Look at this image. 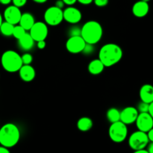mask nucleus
Returning a JSON list of instances; mask_svg holds the SVG:
<instances>
[{"mask_svg":"<svg viewBox=\"0 0 153 153\" xmlns=\"http://www.w3.org/2000/svg\"><path fill=\"white\" fill-rule=\"evenodd\" d=\"M123 52L119 45L116 43H106L103 45L99 52V59L105 67H110L118 64L122 59Z\"/></svg>","mask_w":153,"mask_h":153,"instance_id":"1","label":"nucleus"},{"mask_svg":"<svg viewBox=\"0 0 153 153\" xmlns=\"http://www.w3.org/2000/svg\"><path fill=\"white\" fill-rule=\"evenodd\" d=\"M102 35V27L97 21H88L81 28V36L87 43L97 44L100 41Z\"/></svg>","mask_w":153,"mask_h":153,"instance_id":"2","label":"nucleus"},{"mask_svg":"<svg viewBox=\"0 0 153 153\" xmlns=\"http://www.w3.org/2000/svg\"><path fill=\"white\" fill-rule=\"evenodd\" d=\"M20 139V131L17 126L12 123L4 124L0 128V144L7 148L16 146Z\"/></svg>","mask_w":153,"mask_h":153,"instance_id":"3","label":"nucleus"},{"mask_svg":"<svg viewBox=\"0 0 153 153\" xmlns=\"http://www.w3.org/2000/svg\"><path fill=\"white\" fill-rule=\"evenodd\" d=\"M1 64L5 71L16 73L22 65L21 55L13 50L5 51L1 57Z\"/></svg>","mask_w":153,"mask_h":153,"instance_id":"4","label":"nucleus"},{"mask_svg":"<svg viewBox=\"0 0 153 153\" xmlns=\"http://www.w3.org/2000/svg\"><path fill=\"white\" fill-rule=\"evenodd\" d=\"M108 135L111 140L117 143L123 142L128 135L127 125L120 120L112 123L108 129Z\"/></svg>","mask_w":153,"mask_h":153,"instance_id":"5","label":"nucleus"},{"mask_svg":"<svg viewBox=\"0 0 153 153\" xmlns=\"http://www.w3.org/2000/svg\"><path fill=\"white\" fill-rule=\"evenodd\" d=\"M146 132L138 130L133 132L128 138V145L131 149L136 152L140 149H145L149 143Z\"/></svg>","mask_w":153,"mask_h":153,"instance_id":"6","label":"nucleus"},{"mask_svg":"<svg viewBox=\"0 0 153 153\" xmlns=\"http://www.w3.org/2000/svg\"><path fill=\"white\" fill-rule=\"evenodd\" d=\"M44 20L47 25L51 26L58 25L64 20L63 10L55 5L49 7L44 13Z\"/></svg>","mask_w":153,"mask_h":153,"instance_id":"7","label":"nucleus"},{"mask_svg":"<svg viewBox=\"0 0 153 153\" xmlns=\"http://www.w3.org/2000/svg\"><path fill=\"white\" fill-rule=\"evenodd\" d=\"M29 34L35 42L46 40L49 34L47 24L43 22H35L30 28Z\"/></svg>","mask_w":153,"mask_h":153,"instance_id":"8","label":"nucleus"},{"mask_svg":"<svg viewBox=\"0 0 153 153\" xmlns=\"http://www.w3.org/2000/svg\"><path fill=\"white\" fill-rule=\"evenodd\" d=\"M86 42L84 40L82 36H72L66 42V49L70 53H81L85 47Z\"/></svg>","mask_w":153,"mask_h":153,"instance_id":"9","label":"nucleus"},{"mask_svg":"<svg viewBox=\"0 0 153 153\" xmlns=\"http://www.w3.org/2000/svg\"><path fill=\"white\" fill-rule=\"evenodd\" d=\"M137 129L147 132L153 128V117L148 112L139 113L135 122Z\"/></svg>","mask_w":153,"mask_h":153,"instance_id":"10","label":"nucleus"},{"mask_svg":"<svg viewBox=\"0 0 153 153\" xmlns=\"http://www.w3.org/2000/svg\"><path fill=\"white\" fill-rule=\"evenodd\" d=\"M63 16L66 22L73 25H76L79 23L82 19V13L79 9L71 5L63 10Z\"/></svg>","mask_w":153,"mask_h":153,"instance_id":"11","label":"nucleus"},{"mask_svg":"<svg viewBox=\"0 0 153 153\" xmlns=\"http://www.w3.org/2000/svg\"><path fill=\"white\" fill-rule=\"evenodd\" d=\"M21 10H19V7H16L15 5H10L4 11V18L6 22L11 23L13 25H16L19 23V19H20Z\"/></svg>","mask_w":153,"mask_h":153,"instance_id":"12","label":"nucleus"},{"mask_svg":"<svg viewBox=\"0 0 153 153\" xmlns=\"http://www.w3.org/2000/svg\"><path fill=\"white\" fill-rule=\"evenodd\" d=\"M139 112L135 107L128 106L120 111V121L126 125H130L135 122Z\"/></svg>","mask_w":153,"mask_h":153,"instance_id":"13","label":"nucleus"},{"mask_svg":"<svg viewBox=\"0 0 153 153\" xmlns=\"http://www.w3.org/2000/svg\"><path fill=\"white\" fill-rule=\"evenodd\" d=\"M18 72L20 79L25 82H31L36 76L35 69L31 64H22Z\"/></svg>","mask_w":153,"mask_h":153,"instance_id":"14","label":"nucleus"},{"mask_svg":"<svg viewBox=\"0 0 153 153\" xmlns=\"http://www.w3.org/2000/svg\"><path fill=\"white\" fill-rule=\"evenodd\" d=\"M149 10V5L148 2L143 1L142 0L137 1L134 4L132 7V13L134 16L138 18H142L148 14Z\"/></svg>","mask_w":153,"mask_h":153,"instance_id":"15","label":"nucleus"},{"mask_svg":"<svg viewBox=\"0 0 153 153\" xmlns=\"http://www.w3.org/2000/svg\"><path fill=\"white\" fill-rule=\"evenodd\" d=\"M18 40V46L19 49L28 52L31 50L34 46V39L32 38L29 33H25L24 35H22L20 38L17 39Z\"/></svg>","mask_w":153,"mask_h":153,"instance_id":"16","label":"nucleus"},{"mask_svg":"<svg viewBox=\"0 0 153 153\" xmlns=\"http://www.w3.org/2000/svg\"><path fill=\"white\" fill-rule=\"evenodd\" d=\"M140 99L141 101L146 103H151L153 102V87L149 84L143 85L140 88Z\"/></svg>","mask_w":153,"mask_h":153,"instance_id":"17","label":"nucleus"},{"mask_svg":"<svg viewBox=\"0 0 153 153\" xmlns=\"http://www.w3.org/2000/svg\"><path fill=\"white\" fill-rule=\"evenodd\" d=\"M35 22L34 16L31 13H24L21 15L20 19H19V25H20L25 31H29L30 28L32 27L34 23Z\"/></svg>","mask_w":153,"mask_h":153,"instance_id":"18","label":"nucleus"},{"mask_svg":"<svg viewBox=\"0 0 153 153\" xmlns=\"http://www.w3.org/2000/svg\"><path fill=\"white\" fill-rule=\"evenodd\" d=\"M104 69V64H102V62L99 58L92 60V61L89 63L88 67V72H89L91 75H94V76L100 75V73H102Z\"/></svg>","mask_w":153,"mask_h":153,"instance_id":"19","label":"nucleus"},{"mask_svg":"<svg viewBox=\"0 0 153 153\" xmlns=\"http://www.w3.org/2000/svg\"><path fill=\"white\" fill-rule=\"evenodd\" d=\"M93 126H94V122L91 118L88 117H81L77 122L78 129L83 132H86V131L91 130Z\"/></svg>","mask_w":153,"mask_h":153,"instance_id":"20","label":"nucleus"},{"mask_svg":"<svg viewBox=\"0 0 153 153\" xmlns=\"http://www.w3.org/2000/svg\"><path fill=\"white\" fill-rule=\"evenodd\" d=\"M106 117L111 123L120 120V111L116 108H111L106 113Z\"/></svg>","mask_w":153,"mask_h":153,"instance_id":"21","label":"nucleus"},{"mask_svg":"<svg viewBox=\"0 0 153 153\" xmlns=\"http://www.w3.org/2000/svg\"><path fill=\"white\" fill-rule=\"evenodd\" d=\"M14 25H15L9 23V22H6V21L2 22V23L0 25V33L2 34L4 36H6V37L12 36Z\"/></svg>","mask_w":153,"mask_h":153,"instance_id":"22","label":"nucleus"},{"mask_svg":"<svg viewBox=\"0 0 153 153\" xmlns=\"http://www.w3.org/2000/svg\"><path fill=\"white\" fill-rule=\"evenodd\" d=\"M25 33H26V31H25L20 25H17V24H16V25H14V27H13L12 36H13L16 39H19L20 38L22 35H24Z\"/></svg>","mask_w":153,"mask_h":153,"instance_id":"23","label":"nucleus"},{"mask_svg":"<svg viewBox=\"0 0 153 153\" xmlns=\"http://www.w3.org/2000/svg\"><path fill=\"white\" fill-rule=\"evenodd\" d=\"M94 51H95V46H94V45L86 43L82 53H83L85 55H91L94 53Z\"/></svg>","mask_w":153,"mask_h":153,"instance_id":"24","label":"nucleus"},{"mask_svg":"<svg viewBox=\"0 0 153 153\" xmlns=\"http://www.w3.org/2000/svg\"><path fill=\"white\" fill-rule=\"evenodd\" d=\"M22 64H31L33 61V56L28 52H25L21 56Z\"/></svg>","mask_w":153,"mask_h":153,"instance_id":"25","label":"nucleus"},{"mask_svg":"<svg viewBox=\"0 0 153 153\" xmlns=\"http://www.w3.org/2000/svg\"><path fill=\"white\" fill-rule=\"evenodd\" d=\"M68 34L70 37H72V36H80L81 28L77 26V25H73L68 30Z\"/></svg>","mask_w":153,"mask_h":153,"instance_id":"26","label":"nucleus"},{"mask_svg":"<svg viewBox=\"0 0 153 153\" xmlns=\"http://www.w3.org/2000/svg\"><path fill=\"white\" fill-rule=\"evenodd\" d=\"M149 103L144 102L141 101L140 102L138 103L137 107L136 108L137 110L138 111L139 113H143V112H148V108H149Z\"/></svg>","mask_w":153,"mask_h":153,"instance_id":"27","label":"nucleus"},{"mask_svg":"<svg viewBox=\"0 0 153 153\" xmlns=\"http://www.w3.org/2000/svg\"><path fill=\"white\" fill-rule=\"evenodd\" d=\"M94 2L97 7H102L108 4V0H94Z\"/></svg>","mask_w":153,"mask_h":153,"instance_id":"28","label":"nucleus"},{"mask_svg":"<svg viewBox=\"0 0 153 153\" xmlns=\"http://www.w3.org/2000/svg\"><path fill=\"white\" fill-rule=\"evenodd\" d=\"M12 2H13V5L16 6L18 7H21L25 5L27 0H12Z\"/></svg>","mask_w":153,"mask_h":153,"instance_id":"29","label":"nucleus"},{"mask_svg":"<svg viewBox=\"0 0 153 153\" xmlns=\"http://www.w3.org/2000/svg\"><path fill=\"white\" fill-rule=\"evenodd\" d=\"M46 46V41H45V40H40V41L37 42V46L39 49H45Z\"/></svg>","mask_w":153,"mask_h":153,"instance_id":"30","label":"nucleus"},{"mask_svg":"<svg viewBox=\"0 0 153 153\" xmlns=\"http://www.w3.org/2000/svg\"><path fill=\"white\" fill-rule=\"evenodd\" d=\"M64 4H65L63 1V0H57L56 2H55V6L61 9H63V7H64Z\"/></svg>","mask_w":153,"mask_h":153,"instance_id":"31","label":"nucleus"},{"mask_svg":"<svg viewBox=\"0 0 153 153\" xmlns=\"http://www.w3.org/2000/svg\"><path fill=\"white\" fill-rule=\"evenodd\" d=\"M146 134H147L148 139H149V141L153 142V128L149 130V131L146 132Z\"/></svg>","mask_w":153,"mask_h":153,"instance_id":"32","label":"nucleus"},{"mask_svg":"<svg viewBox=\"0 0 153 153\" xmlns=\"http://www.w3.org/2000/svg\"><path fill=\"white\" fill-rule=\"evenodd\" d=\"M77 1H79L82 4H84V5H88V4H91L94 1V0H77Z\"/></svg>","mask_w":153,"mask_h":153,"instance_id":"33","label":"nucleus"},{"mask_svg":"<svg viewBox=\"0 0 153 153\" xmlns=\"http://www.w3.org/2000/svg\"><path fill=\"white\" fill-rule=\"evenodd\" d=\"M63 1H64V4H67V5L71 6L73 5L74 4H76L77 0H63Z\"/></svg>","mask_w":153,"mask_h":153,"instance_id":"34","label":"nucleus"},{"mask_svg":"<svg viewBox=\"0 0 153 153\" xmlns=\"http://www.w3.org/2000/svg\"><path fill=\"white\" fill-rule=\"evenodd\" d=\"M10 150L8 149V148L5 147V146H0V153H9Z\"/></svg>","mask_w":153,"mask_h":153,"instance_id":"35","label":"nucleus"},{"mask_svg":"<svg viewBox=\"0 0 153 153\" xmlns=\"http://www.w3.org/2000/svg\"><path fill=\"white\" fill-rule=\"evenodd\" d=\"M147 152L148 153H152L153 152V142H149L147 145Z\"/></svg>","mask_w":153,"mask_h":153,"instance_id":"36","label":"nucleus"},{"mask_svg":"<svg viewBox=\"0 0 153 153\" xmlns=\"http://www.w3.org/2000/svg\"><path fill=\"white\" fill-rule=\"evenodd\" d=\"M148 113L153 117V102L149 103V108H148Z\"/></svg>","mask_w":153,"mask_h":153,"instance_id":"37","label":"nucleus"},{"mask_svg":"<svg viewBox=\"0 0 153 153\" xmlns=\"http://www.w3.org/2000/svg\"><path fill=\"white\" fill-rule=\"evenodd\" d=\"M12 1V0H0V3L4 5H7Z\"/></svg>","mask_w":153,"mask_h":153,"instance_id":"38","label":"nucleus"},{"mask_svg":"<svg viewBox=\"0 0 153 153\" xmlns=\"http://www.w3.org/2000/svg\"><path fill=\"white\" fill-rule=\"evenodd\" d=\"M33 1H34V2H36V3H39V4H43V3L46 2L48 0H33Z\"/></svg>","mask_w":153,"mask_h":153,"instance_id":"39","label":"nucleus"},{"mask_svg":"<svg viewBox=\"0 0 153 153\" xmlns=\"http://www.w3.org/2000/svg\"><path fill=\"white\" fill-rule=\"evenodd\" d=\"M3 22V19H2V16H1V14L0 13V25H1V24Z\"/></svg>","mask_w":153,"mask_h":153,"instance_id":"40","label":"nucleus"},{"mask_svg":"<svg viewBox=\"0 0 153 153\" xmlns=\"http://www.w3.org/2000/svg\"><path fill=\"white\" fill-rule=\"evenodd\" d=\"M142 1H146V2H148V1H150V0H142Z\"/></svg>","mask_w":153,"mask_h":153,"instance_id":"41","label":"nucleus"}]
</instances>
